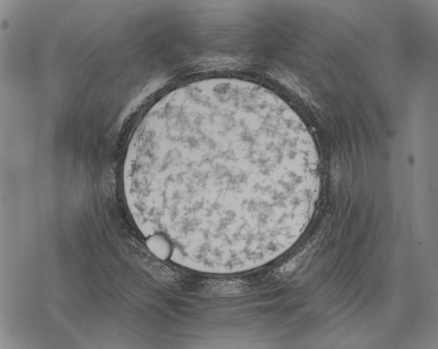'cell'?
Listing matches in <instances>:
<instances>
[{
  "mask_svg": "<svg viewBox=\"0 0 438 349\" xmlns=\"http://www.w3.org/2000/svg\"><path fill=\"white\" fill-rule=\"evenodd\" d=\"M138 229L178 265L239 270L301 236L320 189L319 157L299 116L256 83L195 81L159 99L123 168Z\"/></svg>",
  "mask_w": 438,
  "mask_h": 349,
  "instance_id": "6da1fadb",
  "label": "cell"
}]
</instances>
